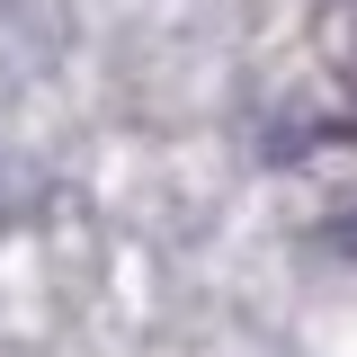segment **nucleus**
Masks as SVG:
<instances>
[{
    "mask_svg": "<svg viewBox=\"0 0 357 357\" xmlns=\"http://www.w3.org/2000/svg\"><path fill=\"white\" fill-rule=\"evenodd\" d=\"M321 250L357 268V206H340V215H321Z\"/></svg>",
    "mask_w": 357,
    "mask_h": 357,
    "instance_id": "1",
    "label": "nucleus"
}]
</instances>
